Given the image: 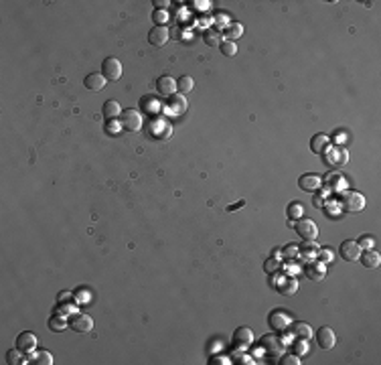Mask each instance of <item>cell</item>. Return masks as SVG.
Returning a JSON list of instances; mask_svg holds the SVG:
<instances>
[{
  "label": "cell",
  "instance_id": "1",
  "mask_svg": "<svg viewBox=\"0 0 381 365\" xmlns=\"http://www.w3.org/2000/svg\"><path fill=\"white\" fill-rule=\"evenodd\" d=\"M336 203H338V207H341L343 211H347V213H355V211H363L365 209V197L361 195V193H357V191H343L341 195H338Z\"/></svg>",
  "mask_w": 381,
  "mask_h": 365
},
{
  "label": "cell",
  "instance_id": "2",
  "mask_svg": "<svg viewBox=\"0 0 381 365\" xmlns=\"http://www.w3.org/2000/svg\"><path fill=\"white\" fill-rule=\"evenodd\" d=\"M274 290H278L282 296H294L296 292H298V280L290 274H278L276 278H274V282H272Z\"/></svg>",
  "mask_w": 381,
  "mask_h": 365
},
{
  "label": "cell",
  "instance_id": "3",
  "mask_svg": "<svg viewBox=\"0 0 381 365\" xmlns=\"http://www.w3.org/2000/svg\"><path fill=\"white\" fill-rule=\"evenodd\" d=\"M142 124H144V118L138 110H124L120 114V126L124 128V130H128V132H140L142 130Z\"/></svg>",
  "mask_w": 381,
  "mask_h": 365
},
{
  "label": "cell",
  "instance_id": "4",
  "mask_svg": "<svg viewBox=\"0 0 381 365\" xmlns=\"http://www.w3.org/2000/svg\"><path fill=\"white\" fill-rule=\"evenodd\" d=\"M260 349L264 351V353H268V355H282L284 353V341L278 337V335H272V333H268V335H264L262 339H260Z\"/></svg>",
  "mask_w": 381,
  "mask_h": 365
},
{
  "label": "cell",
  "instance_id": "5",
  "mask_svg": "<svg viewBox=\"0 0 381 365\" xmlns=\"http://www.w3.org/2000/svg\"><path fill=\"white\" fill-rule=\"evenodd\" d=\"M294 229H296V233H298L304 242L316 240V235H319V225H316L312 219H308V217H300L298 221L294 223Z\"/></svg>",
  "mask_w": 381,
  "mask_h": 365
},
{
  "label": "cell",
  "instance_id": "6",
  "mask_svg": "<svg viewBox=\"0 0 381 365\" xmlns=\"http://www.w3.org/2000/svg\"><path fill=\"white\" fill-rule=\"evenodd\" d=\"M292 323V318L286 311H274L270 316H268V325L272 331H276V333H284Z\"/></svg>",
  "mask_w": 381,
  "mask_h": 365
},
{
  "label": "cell",
  "instance_id": "7",
  "mask_svg": "<svg viewBox=\"0 0 381 365\" xmlns=\"http://www.w3.org/2000/svg\"><path fill=\"white\" fill-rule=\"evenodd\" d=\"M101 75L108 81L120 79L122 77V63H120V59H116V57L103 59V63H101Z\"/></svg>",
  "mask_w": 381,
  "mask_h": 365
},
{
  "label": "cell",
  "instance_id": "8",
  "mask_svg": "<svg viewBox=\"0 0 381 365\" xmlns=\"http://www.w3.org/2000/svg\"><path fill=\"white\" fill-rule=\"evenodd\" d=\"M302 270H304L306 278H308V280H312V282H321V280H325V276H327V264H323L319 260H308Z\"/></svg>",
  "mask_w": 381,
  "mask_h": 365
},
{
  "label": "cell",
  "instance_id": "9",
  "mask_svg": "<svg viewBox=\"0 0 381 365\" xmlns=\"http://www.w3.org/2000/svg\"><path fill=\"white\" fill-rule=\"evenodd\" d=\"M69 325L75 333H90L94 329V318L88 313H75L69 318Z\"/></svg>",
  "mask_w": 381,
  "mask_h": 365
},
{
  "label": "cell",
  "instance_id": "10",
  "mask_svg": "<svg viewBox=\"0 0 381 365\" xmlns=\"http://www.w3.org/2000/svg\"><path fill=\"white\" fill-rule=\"evenodd\" d=\"M325 155H327V162L331 166H334V168H341V166H345L349 162V153H347V148H343V146L329 148Z\"/></svg>",
  "mask_w": 381,
  "mask_h": 365
},
{
  "label": "cell",
  "instance_id": "11",
  "mask_svg": "<svg viewBox=\"0 0 381 365\" xmlns=\"http://www.w3.org/2000/svg\"><path fill=\"white\" fill-rule=\"evenodd\" d=\"M338 254H341V258L345 262H355V260H359V256H361V248H359V244L355 240H345L341 244V248H338Z\"/></svg>",
  "mask_w": 381,
  "mask_h": 365
},
{
  "label": "cell",
  "instance_id": "12",
  "mask_svg": "<svg viewBox=\"0 0 381 365\" xmlns=\"http://www.w3.org/2000/svg\"><path fill=\"white\" fill-rule=\"evenodd\" d=\"M316 343H319V347L329 351L336 345V335L331 327H321L319 331H316Z\"/></svg>",
  "mask_w": 381,
  "mask_h": 365
},
{
  "label": "cell",
  "instance_id": "13",
  "mask_svg": "<svg viewBox=\"0 0 381 365\" xmlns=\"http://www.w3.org/2000/svg\"><path fill=\"white\" fill-rule=\"evenodd\" d=\"M16 347L23 351L25 355H31V353L37 349V337H35V333H29V331L20 333V335L16 337Z\"/></svg>",
  "mask_w": 381,
  "mask_h": 365
},
{
  "label": "cell",
  "instance_id": "14",
  "mask_svg": "<svg viewBox=\"0 0 381 365\" xmlns=\"http://www.w3.org/2000/svg\"><path fill=\"white\" fill-rule=\"evenodd\" d=\"M156 90H158V94L164 96V98L175 96V92H177V81H175V77H171V75H160V77L156 79Z\"/></svg>",
  "mask_w": 381,
  "mask_h": 365
},
{
  "label": "cell",
  "instance_id": "15",
  "mask_svg": "<svg viewBox=\"0 0 381 365\" xmlns=\"http://www.w3.org/2000/svg\"><path fill=\"white\" fill-rule=\"evenodd\" d=\"M253 343V331L249 329V327H239V329H236V333H234V345L236 347H239V349H245V347H249Z\"/></svg>",
  "mask_w": 381,
  "mask_h": 365
},
{
  "label": "cell",
  "instance_id": "16",
  "mask_svg": "<svg viewBox=\"0 0 381 365\" xmlns=\"http://www.w3.org/2000/svg\"><path fill=\"white\" fill-rule=\"evenodd\" d=\"M323 179L319 177V175H314V173H306V175H302L300 179H298V187L302 189V191H310V193H314V191H319L321 187H323Z\"/></svg>",
  "mask_w": 381,
  "mask_h": 365
},
{
  "label": "cell",
  "instance_id": "17",
  "mask_svg": "<svg viewBox=\"0 0 381 365\" xmlns=\"http://www.w3.org/2000/svg\"><path fill=\"white\" fill-rule=\"evenodd\" d=\"M168 39H171V33H168L166 27H156L154 25V29L148 33V41H150L152 47H164Z\"/></svg>",
  "mask_w": 381,
  "mask_h": 365
},
{
  "label": "cell",
  "instance_id": "18",
  "mask_svg": "<svg viewBox=\"0 0 381 365\" xmlns=\"http://www.w3.org/2000/svg\"><path fill=\"white\" fill-rule=\"evenodd\" d=\"M331 148V138L327 134H314L310 140V150L314 155H325Z\"/></svg>",
  "mask_w": 381,
  "mask_h": 365
},
{
  "label": "cell",
  "instance_id": "19",
  "mask_svg": "<svg viewBox=\"0 0 381 365\" xmlns=\"http://www.w3.org/2000/svg\"><path fill=\"white\" fill-rule=\"evenodd\" d=\"M168 102H171V104H168V112L175 114V116H183V114L187 112V108H189V104H187V100H185L183 94L171 96V100H168Z\"/></svg>",
  "mask_w": 381,
  "mask_h": 365
},
{
  "label": "cell",
  "instance_id": "20",
  "mask_svg": "<svg viewBox=\"0 0 381 365\" xmlns=\"http://www.w3.org/2000/svg\"><path fill=\"white\" fill-rule=\"evenodd\" d=\"M105 83H108V79H105L101 73H90V75H86V79H83V85H86L90 92H101L105 88Z\"/></svg>",
  "mask_w": 381,
  "mask_h": 365
},
{
  "label": "cell",
  "instance_id": "21",
  "mask_svg": "<svg viewBox=\"0 0 381 365\" xmlns=\"http://www.w3.org/2000/svg\"><path fill=\"white\" fill-rule=\"evenodd\" d=\"M290 333L296 337V339H310L312 337V329L308 323H304V320H296V323H290Z\"/></svg>",
  "mask_w": 381,
  "mask_h": 365
},
{
  "label": "cell",
  "instance_id": "22",
  "mask_svg": "<svg viewBox=\"0 0 381 365\" xmlns=\"http://www.w3.org/2000/svg\"><path fill=\"white\" fill-rule=\"evenodd\" d=\"M101 114H103V118H108V120H116V118H120V114H122V105H120V102H116V100H108V102L103 104Z\"/></svg>",
  "mask_w": 381,
  "mask_h": 365
},
{
  "label": "cell",
  "instance_id": "23",
  "mask_svg": "<svg viewBox=\"0 0 381 365\" xmlns=\"http://www.w3.org/2000/svg\"><path fill=\"white\" fill-rule=\"evenodd\" d=\"M359 260L365 268H377L381 264V256L375 252V250H365V254L359 256Z\"/></svg>",
  "mask_w": 381,
  "mask_h": 365
},
{
  "label": "cell",
  "instance_id": "24",
  "mask_svg": "<svg viewBox=\"0 0 381 365\" xmlns=\"http://www.w3.org/2000/svg\"><path fill=\"white\" fill-rule=\"evenodd\" d=\"M319 244H314V240L310 242H304L302 246H298V256H304L306 260H312V258H316V254H319Z\"/></svg>",
  "mask_w": 381,
  "mask_h": 365
},
{
  "label": "cell",
  "instance_id": "25",
  "mask_svg": "<svg viewBox=\"0 0 381 365\" xmlns=\"http://www.w3.org/2000/svg\"><path fill=\"white\" fill-rule=\"evenodd\" d=\"M286 215H288V219H292V221H298L300 217H304V205H302L300 201H292V203H288Z\"/></svg>",
  "mask_w": 381,
  "mask_h": 365
},
{
  "label": "cell",
  "instance_id": "26",
  "mask_svg": "<svg viewBox=\"0 0 381 365\" xmlns=\"http://www.w3.org/2000/svg\"><path fill=\"white\" fill-rule=\"evenodd\" d=\"M29 359L33 365H53V355L49 351H37V353L33 351L29 355Z\"/></svg>",
  "mask_w": 381,
  "mask_h": 365
},
{
  "label": "cell",
  "instance_id": "27",
  "mask_svg": "<svg viewBox=\"0 0 381 365\" xmlns=\"http://www.w3.org/2000/svg\"><path fill=\"white\" fill-rule=\"evenodd\" d=\"M203 41H205V45H207V47H219L221 43H223V37H221V33H219V31L209 29V31H205Z\"/></svg>",
  "mask_w": 381,
  "mask_h": 365
},
{
  "label": "cell",
  "instance_id": "28",
  "mask_svg": "<svg viewBox=\"0 0 381 365\" xmlns=\"http://www.w3.org/2000/svg\"><path fill=\"white\" fill-rule=\"evenodd\" d=\"M193 88H195V79L190 77V75H183V77L177 79V90H179L183 96L189 94V92H193Z\"/></svg>",
  "mask_w": 381,
  "mask_h": 365
},
{
  "label": "cell",
  "instance_id": "29",
  "mask_svg": "<svg viewBox=\"0 0 381 365\" xmlns=\"http://www.w3.org/2000/svg\"><path fill=\"white\" fill-rule=\"evenodd\" d=\"M241 35H243V25H239V23H229V27L225 29L227 41H234V43H236Z\"/></svg>",
  "mask_w": 381,
  "mask_h": 365
},
{
  "label": "cell",
  "instance_id": "30",
  "mask_svg": "<svg viewBox=\"0 0 381 365\" xmlns=\"http://www.w3.org/2000/svg\"><path fill=\"white\" fill-rule=\"evenodd\" d=\"M65 327H67V320L63 318V314H53V316L49 318V329H51L53 333H61Z\"/></svg>",
  "mask_w": 381,
  "mask_h": 365
},
{
  "label": "cell",
  "instance_id": "31",
  "mask_svg": "<svg viewBox=\"0 0 381 365\" xmlns=\"http://www.w3.org/2000/svg\"><path fill=\"white\" fill-rule=\"evenodd\" d=\"M221 53L225 55V57H234L236 53H238V43H234V41H227V39H223V43H221Z\"/></svg>",
  "mask_w": 381,
  "mask_h": 365
},
{
  "label": "cell",
  "instance_id": "32",
  "mask_svg": "<svg viewBox=\"0 0 381 365\" xmlns=\"http://www.w3.org/2000/svg\"><path fill=\"white\" fill-rule=\"evenodd\" d=\"M292 349H294V355H298V357L306 355L308 353V339H296Z\"/></svg>",
  "mask_w": 381,
  "mask_h": 365
},
{
  "label": "cell",
  "instance_id": "33",
  "mask_svg": "<svg viewBox=\"0 0 381 365\" xmlns=\"http://www.w3.org/2000/svg\"><path fill=\"white\" fill-rule=\"evenodd\" d=\"M316 258H319V262H323V264H331L334 260V252L331 248H319Z\"/></svg>",
  "mask_w": 381,
  "mask_h": 365
},
{
  "label": "cell",
  "instance_id": "34",
  "mask_svg": "<svg viewBox=\"0 0 381 365\" xmlns=\"http://www.w3.org/2000/svg\"><path fill=\"white\" fill-rule=\"evenodd\" d=\"M282 258L286 260H294V258H298V246L296 244H288L282 248Z\"/></svg>",
  "mask_w": 381,
  "mask_h": 365
},
{
  "label": "cell",
  "instance_id": "35",
  "mask_svg": "<svg viewBox=\"0 0 381 365\" xmlns=\"http://www.w3.org/2000/svg\"><path fill=\"white\" fill-rule=\"evenodd\" d=\"M20 355H25V353L20 351L18 347H14V349H10V351L6 353V359H8V363H10V365H16V363H23V361H25Z\"/></svg>",
  "mask_w": 381,
  "mask_h": 365
},
{
  "label": "cell",
  "instance_id": "36",
  "mask_svg": "<svg viewBox=\"0 0 381 365\" xmlns=\"http://www.w3.org/2000/svg\"><path fill=\"white\" fill-rule=\"evenodd\" d=\"M357 244H359L361 250H373L375 248V240L371 238V235H361V238L357 240Z\"/></svg>",
  "mask_w": 381,
  "mask_h": 365
},
{
  "label": "cell",
  "instance_id": "37",
  "mask_svg": "<svg viewBox=\"0 0 381 365\" xmlns=\"http://www.w3.org/2000/svg\"><path fill=\"white\" fill-rule=\"evenodd\" d=\"M280 260H276V258H268L266 260V264H264V270L268 272V274H272V272H278L280 270Z\"/></svg>",
  "mask_w": 381,
  "mask_h": 365
},
{
  "label": "cell",
  "instance_id": "38",
  "mask_svg": "<svg viewBox=\"0 0 381 365\" xmlns=\"http://www.w3.org/2000/svg\"><path fill=\"white\" fill-rule=\"evenodd\" d=\"M152 20L156 23V27H164V23L168 20V12H166V10H154Z\"/></svg>",
  "mask_w": 381,
  "mask_h": 365
},
{
  "label": "cell",
  "instance_id": "39",
  "mask_svg": "<svg viewBox=\"0 0 381 365\" xmlns=\"http://www.w3.org/2000/svg\"><path fill=\"white\" fill-rule=\"evenodd\" d=\"M280 365H300V357L298 355H282V359L278 361Z\"/></svg>",
  "mask_w": 381,
  "mask_h": 365
},
{
  "label": "cell",
  "instance_id": "40",
  "mask_svg": "<svg viewBox=\"0 0 381 365\" xmlns=\"http://www.w3.org/2000/svg\"><path fill=\"white\" fill-rule=\"evenodd\" d=\"M215 25H217V27H225V29H227V27H229V18H227L225 14H217V16H215Z\"/></svg>",
  "mask_w": 381,
  "mask_h": 365
},
{
  "label": "cell",
  "instance_id": "41",
  "mask_svg": "<svg viewBox=\"0 0 381 365\" xmlns=\"http://www.w3.org/2000/svg\"><path fill=\"white\" fill-rule=\"evenodd\" d=\"M120 122H114V120H110L108 124H105V130H108V132H112V134H116L118 130H120Z\"/></svg>",
  "mask_w": 381,
  "mask_h": 365
},
{
  "label": "cell",
  "instance_id": "42",
  "mask_svg": "<svg viewBox=\"0 0 381 365\" xmlns=\"http://www.w3.org/2000/svg\"><path fill=\"white\" fill-rule=\"evenodd\" d=\"M154 6H156V10H164L168 4H171V2H168V0H154V2H152Z\"/></svg>",
  "mask_w": 381,
  "mask_h": 365
},
{
  "label": "cell",
  "instance_id": "43",
  "mask_svg": "<svg viewBox=\"0 0 381 365\" xmlns=\"http://www.w3.org/2000/svg\"><path fill=\"white\" fill-rule=\"evenodd\" d=\"M312 203H314L316 209H321V207L325 205V197H323V195H314V201H312Z\"/></svg>",
  "mask_w": 381,
  "mask_h": 365
},
{
  "label": "cell",
  "instance_id": "44",
  "mask_svg": "<svg viewBox=\"0 0 381 365\" xmlns=\"http://www.w3.org/2000/svg\"><path fill=\"white\" fill-rule=\"evenodd\" d=\"M243 205H245V199H241V201H238V203H234V205H229L227 211H236V209H239V207H243Z\"/></svg>",
  "mask_w": 381,
  "mask_h": 365
},
{
  "label": "cell",
  "instance_id": "45",
  "mask_svg": "<svg viewBox=\"0 0 381 365\" xmlns=\"http://www.w3.org/2000/svg\"><path fill=\"white\" fill-rule=\"evenodd\" d=\"M211 363H213V365H221V363H229L225 357L221 359V357H213V361H211Z\"/></svg>",
  "mask_w": 381,
  "mask_h": 365
},
{
  "label": "cell",
  "instance_id": "46",
  "mask_svg": "<svg viewBox=\"0 0 381 365\" xmlns=\"http://www.w3.org/2000/svg\"><path fill=\"white\" fill-rule=\"evenodd\" d=\"M270 258H276V260H282V250H274Z\"/></svg>",
  "mask_w": 381,
  "mask_h": 365
}]
</instances>
